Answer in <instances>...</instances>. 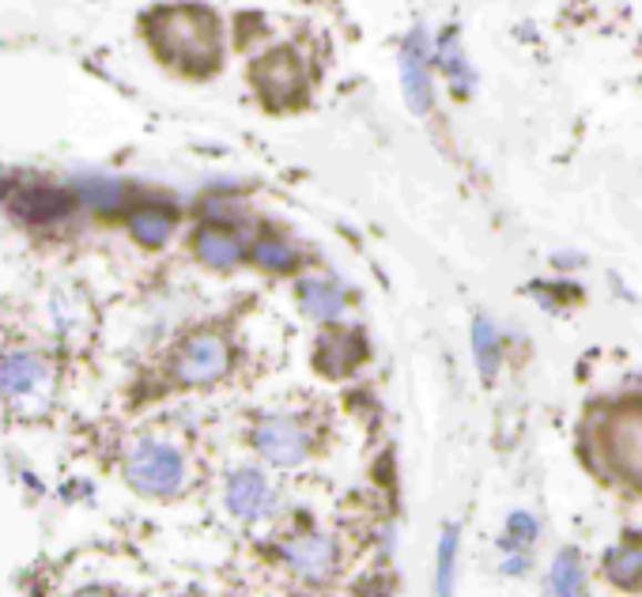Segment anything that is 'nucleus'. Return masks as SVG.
<instances>
[{
  "instance_id": "1",
  "label": "nucleus",
  "mask_w": 642,
  "mask_h": 597,
  "mask_svg": "<svg viewBox=\"0 0 642 597\" xmlns=\"http://www.w3.org/2000/svg\"><path fill=\"white\" fill-rule=\"evenodd\" d=\"M152 42L185 72H208L220 64V23L204 8H166L152 20Z\"/></svg>"
},
{
  "instance_id": "2",
  "label": "nucleus",
  "mask_w": 642,
  "mask_h": 597,
  "mask_svg": "<svg viewBox=\"0 0 642 597\" xmlns=\"http://www.w3.org/2000/svg\"><path fill=\"white\" fill-rule=\"evenodd\" d=\"M58 367L42 352H4L0 356V401L23 419H39L50 413Z\"/></svg>"
},
{
  "instance_id": "3",
  "label": "nucleus",
  "mask_w": 642,
  "mask_h": 597,
  "mask_svg": "<svg viewBox=\"0 0 642 597\" xmlns=\"http://www.w3.org/2000/svg\"><path fill=\"white\" fill-rule=\"evenodd\" d=\"M185 477H190V469H185L182 451L163 438H141L125 458V480L141 496L171 499L185 488Z\"/></svg>"
},
{
  "instance_id": "4",
  "label": "nucleus",
  "mask_w": 642,
  "mask_h": 597,
  "mask_svg": "<svg viewBox=\"0 0 642 597\" xmlns=\"http://www.w3.org/2000/svg\"><path fill=\"white\" fill-rule=\"evenodd\" d=\"M231 371V344L220 333H197L174 356V378L182 386H212Z\"/></svg>"
},
{
  "instance_id": "5",
  "label": "nucleus",
  "mask_w": 642,
  "mask_h": 597,
  "mask_svg": "<svg viewBox=\"0 0 642 597\" xmlns=\"http://www.w3.org/2000/svg\"><path fill=\"white\" fill-rule=\"evenodd\" d=\"M254 83L273 110L299 107L306 95V69L292 50H273L254 64Z\"/></svg>"
},
{
  "instance_id": "6",
  "label": "nucleus",
  "mask_w": 642,
  "mask_h": 597,
  "mask_svg": "<svg viewBox=\"0 0 642 597\" xmlns=\"http://www.w3.org/2000/svg\"><path fill=\"white\" fill-rule=\"evenodd\" d=\"M254 446L276 469H295L310 454V435H306V427L295 416H265L254 427Z\"/></svg>"
},
{
  "instance_id": "7",
  "label": "nucleus",
  "mask_w": 642,
  "mask_h": 597,
  "mask_svg": "<svg viewBox=\"0 0 642 597\" xmlns=\"http://www.w3.org/2000/svg\"><path fill=\"white\" fill-rule=\"evenodd\" d=\"M281 559L303 583H325L337 571V540L329 534H295L281 545Z\"/></svg>"
},
{
  "instance_id": "8",
  "label": "nucleus",
  "mask_w": 642,
  "mask_h": 597,
  "mask_svg": "<svg viewBox=\"0 0 642 597\" xmlns=\"http://www.w3.org/2000/svg\"><path fill=\"white\" fill-rule=\"evenodd\" d=\"M223 499H227L231 515L242 518V522H262L281 507V496L273 492V484H268L262 469H235L231 473Z\"/></svg>"
},
{
  "instance_id": "9",
  "label": "nucleus",
  "mask_w": 642,
  "mask_h": 597,
  "mask_svg": "<svg viewBox=\"0 0 642 597\" xmlns=\"http://www.w3.org/2000/svg\"><path fill=\"white\" fill-rule=\"evenodd\" d=\"M367 360V341L359 330H325L314 344V363L325 378H344Z\"/></svg>"
},
{
  "instance_id": "10",
  "label": "nucleus",
  "mask_w": 642,
  "mask_h": 597,
  "mask_svg": "<svg viewBox=\"0 0 642 597\" xmlns=\"http://www.w3.org/2000/svg\"><path fill=\"white\" fill-rule=\"evenodd\" d=\"M427 34L412 31L401 45V83H405V102L416 110V114H427L431 110V77H427Z\"/></svg>"
},
{
  "instance_id": "11",
  "label": "nucleus",
  "mask_w": 642,
  "mask_h": 597,
  "mask_svg": "<svg viewBox=\"0 0 642 597\" xmlns=\"http://www.w3.org/2000/svg\"><path fill=\"white\" fill-rule=\"evenodd\" d=\"M609 458L612 465L642 484V413H623L609 427Z\"/></svg>"
},
{
  "instance_id": "12",
  "label": "nucleus",
  "mask_w": 642,
  "mask_h": 597,
  "mask_svg": "<svg viewBox=\"0 0 642 597\" xmlns=\"http://www.w3.org/2000/svg\"><path fill=\"white\" fill-rule=\"evenodd\" d=\"M193 250H197V257L204 261V265L220 269V273L242 265V257H246L242 239L231 227H223V223H204L197 235H193Z\"/></svg>"
},
{
  "instance_id": "13",
  "label": "nucleus",
  "mask_w": 642,
  "mask_h": 597,
  "mask_svg": "<svg viewBox=\"0 0 642 597\" xmlns=\"http://www.w3.org/2000/svg\"><path fill=\"white\" fill-rule=\"evenodd\" d=\"M299 306L306 318H314V322H337L344 314V306H348V298H344V287L337 280L306 276L299 280Z\"/></svg>"
},
{
  "instance_id": "14",
  "label": "nucleus",
  "mask_w": 642,
  "mask_h": 597,
  "mask_svg": "<svg viewBox=\"0 0 642 597\" xmlns=\"http://www.w3.org/2000/svg\"><path fill=\"white\" fill-rule=\"evenodd\" d=\"M77 201H80L77 193L50 190V185H34V190H23L20 198H16V216L31 220V223H50V220L69 216Z\"/></svg>"
},
{
  "instance_id": "15",
  "label": "nucleus",
  "mask_w": 642,
  "mask_h": 597,
  "mask_svg": "<svg viewBox=\"0 0 642 597\" xmlns=\"http://www.w3.org/2000/svg\"><path fill=\"white\" fill-rule=\"evenodd\" d=\"M45 314H50L53 333H61V337H80V333L91 325V311H88V303H83V295L64 292V287H58V292L50 295Z\"/></svg>"
},
{
  "instance_id": "16",
  "label": "nucleus",
  "mask_w": 642,
  "mask_h": 597,
  "mask_svg": "<svg viewBox=\"0 0 642 597\" xmlns=\"http://www.w3.org/2000/svg\"><path fill=\"white\" fill-rule=\"evenodd\" d=\"M249 257H254L257 265L265 269V273H292V269L299 265V250H295L287 239L273 235V231H262V235L254 239V246H249Z\"/></svg>"
},
{
  "instance_id": "17",
  "label": "nucleus",
  "mask_w": 642,
  "mask_h": 597,
  "mask_svg": "<svg viewBox=\"0 0 642 597\" xmlns=\"http://www.w3.org/2000/svg\"><path fill=\"white\" fill-rule=\"evenodd\" d=\"M129 231H133V239L144 242V246H163V242L174 235V212L147 204V209L129 216Z\"/></svg>"
},
{
  "instance_id": "18",
  "label": "nucleus",
  "mask_w": 642,
  "mask_h": 597,
  "mask_svg": "<svg viewBox=\"0 0 642 597\" xmlns=\"http://www.w3.org/2000/svg\"><path fill=\"white\" fill-rule=\"evenodd\" d=\"M472 352H477L480 378L491 382L499 375V363H502V341H499V330L488 318L472 322Z\"/></svg>"
},
{
  "instance_id": "19",
  "label": "nucleus",
  "mask_w": 642,
  "mask_h": 597,
  "mask_svg": "<svg viewBox=\"0 0 642 597\" xmlns=\"http://www.w3.org/2000/svg\"><path fill=\"white\" fill-rule=\"evenodd\" d=\"M604 575L620 586V590H635L642 583V548L620 545L612 553H604Z\"/></svg>"
},
{
  "instance_id": "20",
  "label": "nucleus",
  "mask_w": 642,
  "mask_h": 597,
  "mask_svg": "<svg viewBox=\"0 0 642 597\" xmlns=\"http://www.w3.org/2000/svg\"><path fill=\"white\" fill-rule=\"evenodd\" d=\"M435 58H439V69L450 77L454 91H469L472 88V69H469V61H465V53H461L458 34L446 31L439 39V45H435Z\"/></svg>"
},
{
  "instance_id": "21",
  "label": "nucleus",
  "mask_w": 642,
  "mask_h": 597,
  "mask_svg": "<svg viewBox=\"0 0 642 597\" xmlns=\"http://www.w3.org/2000/svg\"><path fill=\"white\" fill-rule=\"evenodd\" d=\"M548 597H582V559L579 553H560L548 575Z\"/></svg>"
},
{
  "instance_id": "22",
  "label": "nucleus",
  "mask_w": 642,
  "mask_h": 597,
  "mask_svg": "<svg viewBox=\"0 0 642 597\" xmlns=\"http://www.w3.org/2000/svg\"><path fill=\"white\" fill-rule=\"evenodd\" d=\"M77 198L80 204H88V209L114 212L121 204V185L114 179H95V174H88V179H77Z\"/></svg>"
},
{
  "instance_id": "23",
  "label": "nucleus",
  "mask_w": 642,
  "mask_h": 597,
  "mask_svg": "<svg viewBox=\"0 0 642 597\" xmlns=\"http://www.w3.org/2000/svg\"><path fill=\"white\" fill-rule=\"evenodd\" d=\"M454 559H458V526H446L439 545V597H450L454 590Z\"/></svg>"
},
{
  "instance_id": "24",
  "label": "nucleus",
  "mask_w": 642,
  "mask_h": 597,
  "mask_svg": "<svg viewBox=\"0 0 642 597\" xmlns=\"http://www.w3.org/2000/svg\"><path fill=\"white\" fill-rule=\"evenodd\" d=\"M537 537V522L526 515V510H518V515H510L507 522V540L502 545L510 548V553H526V545Z\"/></svg>"
},
{
  "instance_id": "25",
  "label": "nucleus",
  "mask_w": 642,
  "mask_h": 597,
  "mask_svg": "<svg viewBox=\"0 0 642 597\" xmlns=\"http://www.w3.org/2000/svg\"><path fill=\"white\" fill-rule=\"evenodd\" d=\"M77 597H106L102 590H95V586H91V590H83V594H77Z\"/></svg>"
}]
</instances>
